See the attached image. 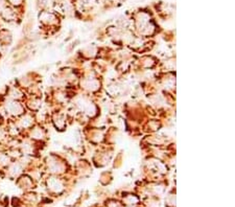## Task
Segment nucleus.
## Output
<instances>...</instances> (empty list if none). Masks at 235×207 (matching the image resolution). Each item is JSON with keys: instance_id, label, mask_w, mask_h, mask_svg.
Wrapping results in <instances>:
<instances>
[{"instance_id": "1", "label": "nucleus", "mask_w": 235, "mask_h": 207, "mask_svg": "<svg viewBox=\"0 0 235 207\" xmlns=\"http://www.w3.org/2000/svg\"><path fill=\"white\" fill-rule=\"evenodd\" d=\"M47 186L48 189H50L54 194H60L64 189V185H63L62 181L58 178H50L47 180Z\"/></svg>"}, {"instance_id": "2", "label": "nucleus", "mask_w": 235, "mask_h": 207, "mask_svg": "<svg viewBox=\"0 0 235 207\" xmlns=\"http://www.w3.org/2000/svg\"><path fill=\"white\" fill-rule=\"evenodd\" d=\"M6 109L11 114L16 115V116H18V115H20L23 113V108H22V106L19 103H16V101H11V103L7 104Z\"/></svg>"}, {"instance_id": "3", "label": "nucleus", "mask_w": 235, "mask_h": 207, "mask_svg": "<svg viewBox=\"0 0 235 207\" xmlns=\"http://www.w3.org/2000/svg\"><path fill=\"white\" fill-rule=\"evenodd\" d=\"M138 202H139V198H138L136 195H133V194L126 195L123 197V200H122L123 205H126V206L137 205Z\"/></svg>"}, {"instance_id": "4", "label": "nucleus", "mask_w": 235, "mask_h": 207, "mask_svg": "<svg viewBox=\"0 0 235 207\" xmlns=\"http://www.w3.org/2000/svg\"><path fill=\"white\" fill-rule=\"evenodd\" d=\"M20 172H21V166H20V164L19 163H14L10 166L9 173H10L11 176H13V177L18 176L19 174H20Z\"/></svg>"}, {"instance_id": "5", "label": "nucleus", "mask_w": 235, "mask_h": 207, "mask_svg": "<svg viewBox=\"0 0 235 207\" xmlns=\"http://www.w3.org/2000/svg\"><path fill=\"white\" fill-rule=\"evenodd\" d=\"M20 125L22 126V128H28V127L32 125V118L28 116V115H25L20 120Z\"/></svg>"}, {"instance_id": "6", "label": "nucleus", "mask_w": 235, "mask_h": 207, "mask_svg": "<svg viewBox=\"0 0 235 207\" xmlns=\"http://www.w3.org/2000/svg\"><path fill=\"white\" fill-rule=\"evenodd\" d=\"M165 205L167 207H176V195L170 194L165 199Z\"/></svg>"}, {"instance_id": "7", "label": "nucleus", "mask_w": 235, "mask_h": 207, "mask_svg": "<svg viewBox=\"0 0 235 207\" xmlns=\"http://www.w3.org/2000/svg\"><path fill=\"white\" fill-rule=\"evenodd\" d=\"M43 137H44V132L42 129L36 128L32 131V138H35V139H42Z\"/></svg>"}, {"instance_id": "8", "label": "nucleus", "mask_w": 235, "mask_h": 207, "mask_svg": "<svg viewBox=\"0 0 235 207\" xmlns=\"http://www.w3.org/2000/svg\"><path fill=\"white\" fill-rule=\"evenodd\" d=\"M121 206H122L121 205V203L114 200V199H110V200H108L107 204H106V207H121Z\"/></svg>"}, {"instance_id": "9", "label": "nucleus", "mask_w": 235, "mask_h": 207, "mask_svg": "<svg viewBox=\"0 0 235 207\" xmlns=\"http://www.w3.org/2000/svg\"><path fill=\"white\" fill-rule=\"evenodd\" d=\"M9 161H10V158L7 155H5V154H2L0 153V164H9Z\"/></svg>"}]
</instances>
